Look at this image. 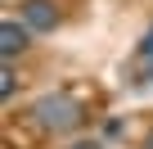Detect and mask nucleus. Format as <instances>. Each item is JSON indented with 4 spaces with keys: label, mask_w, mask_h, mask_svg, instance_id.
<instances>
[{
    "label": "nucleus",
    "mask_w": 153,
    "mask_h": 149,
    "mask_svg": "<svg viewBox=\"0 0 153 149\" xmlns=\"http://www.w3.org/2000/svg\"><path fill=\"white\" fill-rule=\"evenodd\" d=\"M81 118H86V109L76 104L72 95H45V100L36 104V122H41L45 131H54V136L81 127Z\"/></svg>",
    "instance_id": "1"
},
{
    "label": "nucleus",
    "mask_w": 153,
    "mask_h": 149,
    "mask_svg": "<svg viewBox=\"0 0 153 149\" xmlns=\"http://www.w3.org/2000/svg\"><path fill=\"white\" fill-rule=\"evenodd\" d=\"M14 91H18V77H14V68H5V72H0V95L14 100Z\"/></svg>",
    "instance_id": "5"
},
{
    "label": "nucleus",
    "mask_w": 153,
    "mask_h": 149,
    "mask_svg": "<svg viewBox=\"0 0 153 149\" xmlns=\"http://www.w3.org/2000/svg\"><path fill=\"white\" fill-rule=\"evenodd\" d=\"M135 82H140V86L153 82V27H149V36H144L140 50H135Z\"/></svg>",
    "instance_id": "4"
},
{
    "label": "nucleus",
    "mask_w": 153,
    "mask_h": 149,
    "mask_svg": "<svg viewBox=\"0 0 153 149\" xmlns=\"http://www.w3.org/2000/svg\"><path fill=\"white\" fill-rule=\"evenodd\" d=\"M68 149H104L99 140H76V145H68Z\"/></svg>",
    "instance_id": "6"
},
{
    "label": "nucleus",
    "mask_w": 153,
    "mask_h": 149,
    "mask_svg": "<svg viewBox=\"0 0 153 149\" xmlns=\"http://www.w3.org/2000/svg\"><path fill=\"white\" fill-rule=\"evenodd\" d=\"M144 149H153V131H149V140H144Z\"/></svg>",
    "instance_id": "7"
},
{
    "label": "nucleus",
    "mask_w": 153,
    "mask_h": 149,
    "mask_svg": "<svg viewBox=\"0 0 153 149\" xmlns=\"http://www.w3.org/2000/svg\"><path fill=\"white\" fill-rule=\"evenodd\" d=\"M23 23L32 32H54V23H59L54 0H23Z\"/></svg>",
    "instance_id": "2"
},
{
    "label": "nucleus",
    "mask_w": 153,
    "mask_h": 149,
    "mask_svg": "<svg viewBox=\"0 0 153 149\" xmlns=\"http://www.w3.org/2000/svg\"><path fill=\"white\" fill-rule=\"evenodd\" d=\"M27 32H32V27H18L14 18H9V23H0V54H5V59L23 54V50H27Z\"/></svg>",
    "instance_id": "3"
}]
</instances>
